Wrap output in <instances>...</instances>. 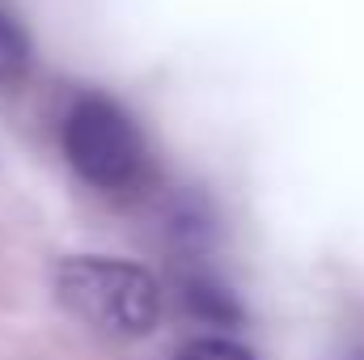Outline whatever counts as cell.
Wrapping results in <instances>:
<instances>
[{"label":"cell","mask_w":364,"mask_h":360,"mask_svg":"<svg viewBox=\"0 0 364 360\" xmlns=\"http://www.w3.org/2000/svg\"><path fill=\"white\" fill-rule=\"evenodd\" d=\"M60 305L110 339H140L161 322V288L140 263L110 255H68L55 268Z\"/></svg>","instance_id":"cell-1"},{"label":"cell","mask_w":364,"mask_h":360,"mask_svg":"<svg viewBox=\"0 0 364 360\" xmlns=\"http://www.w3.org/2000/svg\"><path fill=\"white\" fill-rule=\"evenodd\" d=\"M64 157L81 179L106 191V195H127L144 182L149 170V149L132 115L102 93H85L73 102L64 115Z\"/></svg>","instance_id":"cell-2"},{"label":"cell","mask_w":364,"mask_h":360,"mask_svg":"<svg viewBox=\"0 0 364 360\" xmlns=\"http://www.w3.org/2000/svg\"><path fill=\"white\" fill-rule=\"evenodd\" d=\"M186 301H191V309L203 314L208 322H237L233 297H229L216 280H208V275H191V280H186Z\"/></svg>","instance_id":"cell-3"},{"label":"cell","mask_w":364,"mask_h":360,"mask_svg":"<svg viewBox=\"0 0 364 360\" xmlns=\"http://www.w3.org/2000/svg\"><path fill=\"white\" fill-rule=\"evenodd\" d=\"M30 68V43L13 17L0 13V85H17Z\"/></svg>","instance_id":"cell-4"},{"label":"cell","mask_w":364,"mask_h":360,"mask_svg":"<svg viewBox=\"0 0 364 360\" xmlns=\"http://www.w3.org/2000/svg\"><path fill=\"white\" fill-rule=\"evenodd\" d=\"M174 360H255V356H250L242 344H233V339H220V335H199V339L182 344Z\"/></svg>","instance_id":"cell-5"}]
</instances>
